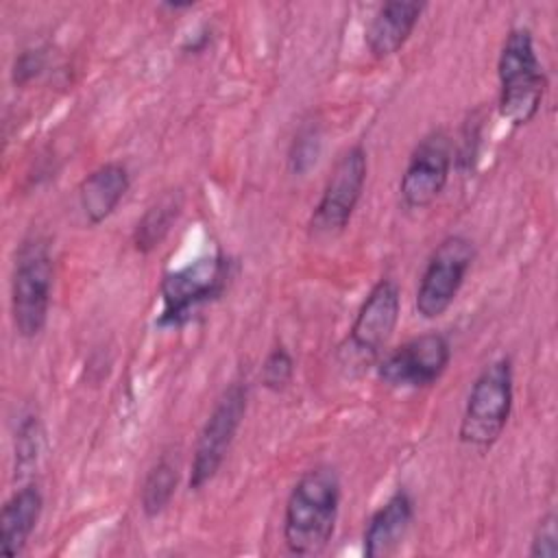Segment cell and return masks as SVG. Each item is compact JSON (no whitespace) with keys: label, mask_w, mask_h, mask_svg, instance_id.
<instances>
[{"label":"cell","mask_w":558,"mask_h":558,"mask_svg":"<svg viewBox=\"0 0 558 558\" xmlns=\"http://www.w3.org/2000/svg\"><path fill=\"white\" fill-rule=\"evenodd\" d=\"M340 477L333 466L318 464L292 486L283 512V543L294 556H318L333 538L340 510Z\"/></svg>","instance_id":"1"},{"label":"cell","mask_w":558,"mask_h":558,"mask_svg":"<svg viewBox=\"0 0 558 558\" xmlns=\"http://www.w3.org/2000/svg\"><path fill=\"white\" fill-rule=\"evenodd\" d=\"M497 76L499 116L512 126L532 122L541 109L547 78L527 28L519 26L506 35L497 59Z\"/></svg>","instance_id":"2"},{"label":"cell","mask_w":558,"mask_h":558,"mask_svg":"<svg viewBox=\"0 0 558 558\" xmlns=\"http://www.w3.org/2000/svg\"><path fill=\"white\" fill-rule=\"evenodd\" d=\"M54 281L52 251L46 238L31 235L15 251L11 272V320L20 338H37L50 312Z\"/></svg>","instance_id":"3"},{"label":"cell","mask_w":558,"mask_h":558,"mask_svg":"<svg viewBox=\"0 0 558 558\" xmlns=\"http://www.w3.org/2000/svg\"><path fill=\"white\" fill-rule=\"evenodd\" d=\"M510 357L486 364L466 395L458 438L462 445L486 451L504 434L514 399Z\"/></svg>","instance_id":"4"},{"label":"cell","mask_w":558,"mask_h":558,"mask_svg":"<svg viewBox=\"0 0 558 558\" xmlns=\"http://www.w3.org/2000/svg\"><path fill=\"white\" fill-rule=\"evenodd\" d=\"M399 312V286L392 279L381 277L362 301L347 338L338 347V366L347 375L364 373L379 357V353L395 333Z\"/></svg>","instance_id":"5"},{"label":"cell","mask_w":558,"mask_h":558,"mask_svg":"<svg viewBox=\"0 0 558 558\" xmlns=\"http://www.w3.org/2000/svg\"><path fill=\"white\" fill-rule=\"evenodd\" d=\"M233 277V262L222 253L203 255L163 275L159 283V327H177L198 307L220 299Z\"/></svg>","instance_id":"6"},{"label":"cell","mask_w":558,"mask_h":558,"mask_svg":"<svg viewBox=\"0 0 558 558\" xmlns=\"http://www.w3.org/2000/svg\"><path fill=\"white\" fill-rule=\"evenodd\" d=\"M248 390L246 384L233 381L222 390L216 405L211 408L201 434L196 438L192 466H190V488L198 490L211 482L222 466L227 451L242 425L246 414Z\"/></svg>","instance_id":"7"},{"label":"cell","mask_w":558,"mask_h":558,"mask_svg":"<svg viewBox=\"0 0 558 558\" xmlns=\"http://www.w3.org/2000/svg\"><path fill=\"white\" fill-rule=\"evenodd\" d=\"M475 259V246L464 235H447L429 255L421 275L414 307L425 320L442 316L456 301Z\"/></svg>","instance_id":"8"},{"label":"cell","mask_w":558,"mask_h":558,"mask_svg":"<svg viewBox=\"0 0 558 558\" xmlns=\"http://www.w3.org/2000/svg\"><path fill=\"white\" fill-rule=\"evenodd\" d=\"M368 174L366 150L357 144L342 153L331 168L320 201L310 218V231L316 238H333L342 233L362 198Z\"/></svg>","instance_id":"9"},{"label":"cell","mask_w":558,"mask_h":558,"mask_svg":"<svg viewBox=\"0 0 558 558\" xmlns=\"http://www.w3.org/2000/svg\"><path fill=\"white\" fill-rule=\"evenodd\" d=\"M451 360L449 340L442 333H423L392 349L377 366V377L401 390H416L436 384Z\"/></svg>","instance_id":"10"},{"label":"cell","mask_w":558,"mask_h":558,"mask_svg":"<svg viewBox=\"0 0 558 558\" xmlns=\"http://www.w3.org/2000/svg\"><path fill=\"white\" fill-rule=\"evenodd\" d=\"M453 163L449 135L438 129L427 133L412 150L399 181V194L408 209L429 207L445 190Z\"/></svg>","instance_id":"11"},{"label":"cell","mask_w":558,"mask_h":558,"mask_svg":"<svg viewBox=\"0 0 558 558\" xmlns=\"http://www.w3.org/2000/svg\"><path fill=\"white\" fill-rule=\"evenodd\" d=\"M414 501L405 488H397L368 519L364 527V556L366 558H388L392 556L412 523Z\"/></svg>","instance_id":"12"},{"label":"cell","mask_w":558,"mask_h":558,"mask_svg":"<svg viewBox=\"0 0 558 558\" xmlns=\"http://www.w3.org/2000/svg\"><path fill=\"white\" fill-rule=\"evenodd\" d=\"M425 4L414 0H390L384 2L371 17L364 44L375 59H388L399 52L410 39Z\"/></svg>","instance_id":"13"},{"label":"cell","mask_w":558,"mask_h":558,"mask_svg":"<svg viewBox=\"0 0 558 558\" xmlns=\"http://www.w3.org/2000/svg\"><path fill=\"white\" fill-rule=\"evenodd\" d=\"M44 510V495L37 484L17 488L0 510V554L17 558L28 545Z\"/></svg>","instance_id":"14"},{"label":"cell","mask_w":558,"mask_h":558,"mask_svg":"<svg viewBox=\"0 0 558 558\" xmlns=\"http://www.w3.org/2000/svg\"><path fill=\"white\" fill-rule=\"evenodd\" d=\"M129 170L118 161H109L92 170L78 185V203L85 220L89 225L105 222L129 192Z\"/></svg>","instance_id":"15"},{"label":"cell","mask_w":558,"mask_h":558,"mask_svg":"<svg viewBox=\"0 0 558 558\" xmlns=\"http://www.w3.org/2000/svg\"><path fill=\"white\" fill-rule=\"evenodd\" d=\"M183 211V194L179 190H170L161 194L153 205L146 207L142 218L133 229V246L140 253H150L157 248L163 238L170 233L174 222Z\"/></svg>","instance_id":"16"},{"label":"cell","mask_w":558,"mask_h":558,"mask_svg":"<svg viewBox=\"0 0 558 558\" xmlns=\"http://www.w3.org/2000/svg\"><path fill=\"white\" fill-rule=\"evenodd\" d=\"M177 484H179V466L168 453H163L144 477L142 495H140L142 512L148 519L159 517L170 506Z\"/></svg>","instance_id":"17"},{"label":"cell","mask_w":558,"mask_h":558,"mask_svg":"<svg viewBox=\"0 0 558 558\" xmlns=\"http://www.w3.org/2000/svg\"><path fill=\"white\" fill-rule=\"evenodd\" d=\"M320 126L316 122H305L292 144H290V150H288V166L294 174L303 177L307 174L316 161H318V155H320Z\"/></svg>","instance_id":"18"},{"label":"cell","mask_w":558,"mask_h":558,"mask_svg":"<svg viewBox=\"0 0 558 558\" xmlns=\"http://www.w3.org/2000/svg\"><path fill=\"white\" fill-rule=\"evenodd\" d=\"M292 377H294V360L283 344H277L275 349H270V353L262 364V371H259L262 386L272 392H279L288 388Z\"/></svg>","instance_id":"19"},{"label":"cell","mask_w":558,"mask_h":558,"mask_svg":"<svg viewBox=\"0 0 558 558\" xmlns=\"http://www.w3.org/2000/svg\"><path fill=\"white\" fill-rule=\"evenodd\" d=\"M48 63V50L44 46H33V48H24L11 65V81L15 87H24L28 83H33Z\"/></svg>","instance_id":"20"},{"label":"cell","mask_w":558,"mask_h":558,"mask_svg":"<svg viewBox=\"0 0 558 558\" xmlns=\"http://www.w3.org/2000/svg\"><path fill=\"white\" fill-rule=\"evenodd\" d=\"M527 554L532 558H556L558 556V519L554 512H547L536 523Z\"/></svg>","instance_id":"21"},{"label":"cell","mask_w":558,"mask_h":558,"mask_svg":"<svg viewBox=\"0 0 558 558\" xmlns=\"http://www.w3.org/2000/svg\"><path fill=\"white\" fill-rule=\"evenodd\" d=\"M39 440H41V432H39V423L35 416H26L20 427H17V445H15V458H17V466L31 464L37 458L39 451Z\"/></svg>","instance_id":"22"},{"label":"cell","mask_w":558,"mask_h":558,"mask_svg":"<svg viewBox=\"0 0 558 558\" xmlns=\"http://www.w3.org/2000/svg\"><path fill=\"white\" fill-rule=\"evenodd\" d=\"M480 126H482V120L471 116V122H466V129H464V142H462L464 148L458 153V166L460 168H469L471 159L475 157V144H477V137H480Z\"/></svg>","instance_id":"23"}]
</instances>
